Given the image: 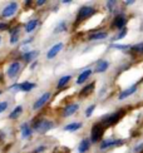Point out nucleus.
I'll use <instances>...</instances> for the list:
<instances>
[{"label":"nucleus","instance_id":"15","mask_svg":"<svg viewBox=\"0 0 143 153\" xmlns=\"http://www.w3.org/2000/svg\"><path fill=\"white\" fill-rule=\"evenodd\" d=\"M90 74H92V71H90V69H87V71L82 72L77 78V84H83V83L90 76Z\"/></svg>","mask_w":143,"mask_h":153},{"label":"nucleus","instance_id":"26","mask_svg":"<svg viewBox=\"0 0 143 153\" xmlns=\"http://www.w3.org/2000/svg\"><path fill=\"white\" fill-rule=\"evenodd\" d=\"M113 49H118V50H128V49H131V45L129 44H113L112 45Z\"/></svg>","mask_w":143,"mask_h":153},{"label":"nucleus","instance_id":"9","mask_svg":"<svg viewBox=\"0 0 143 153\" xmlns=\"http://www.w3.org/2000/svg\"><path fill=\"white\" fill-rule=\"evenodd\" d=\"M123 143H124L123 139H104V141H102L99 148L102 151H104V149H107L109 147H113V146H121Z\"/></svg>","mask_w":143,"mask_h":153},{"label":"nucleus","instance_id":"31","mask_svg":"<svg viewBox=\"0 0 143 153\" xmlns=\"http://www.w3.org/2000/svg\"><path fill=\"white\" fill-rule=\"evenodd\" d=\"M8 105H9L8 102H0V114L6 111V108H8Z\"/></svg>","mask_w":143,"mask_h":153},{"label":"nucleus","instance_id":"11","mask_svg":"<svg viewBox=\"0 0 143 153\" xmlns=\"http://www.w3.org/2000/svg\"><path fill=\"white\" fill-rule=\"evenodd\" d=\"M78 109H79V105H78L77 103L68 104L66 108H64V111H63V117H70V116H73V114Z\"/></svg>","mask_w":143,"mask_h":153},{"label":"nucleus","instance_id":"10","mask_svg":"<svg viewBox=\"0 0 143 153\" xmlns=\"http://www.w3.org/2000/svg\"><path fill=\"white\" fill-rule=\"evenodd\" d=\"M63 49V43H57L55 45H53L49 50H48V53H47V58L48 59H53L55 58V56L59 54V52Z\"/></svg>","mask_w":143,"mask_h":153},{"label":"nucleus","instance_id":"22","mask_svg":"<svg viewBox=\"0 0 143 153\" xmlns=\"http://www.w3.org/2000/svg\"><path fill=\"white\" fill-rule=\"evenodd\" d=\"M36 55H38V52L36 50H30V52H27V53H24L23 54V59L25 60V62H31L33 59H35L36 58Z\"/></svg>","mask_w":143,"mask_h":153},{"label":"nucleus","instance_id":"36","mask_svg":"<svg viewBox=\"0 0 143 153\" xmlns=\"http://www.w3.org/2000/svg\"><path fill=\"white\" fill-rule=\"evenodd\" d=\"M72 1H70V0H64V1H63V4H70Z\"/></svg>","mask_w":143,"mask_h":153},{"label":"nucleus","instance_id":"20","mask_svg":"<svg viewBox=\"0 0 143 153\" xmlns=\"http://www.w3.org/2000/svg\"><path fill=\"white\" fill-rule=\"evenodd\" d=\"M108 36V34L106 31H97V33H93L89 35V40H101V39H106Z\"/></svg>","mask_w":143,"mask_h":153},{"label":"nucleus","instance_id":"6","mask_svg":"<svg viewBox=\"0 0 143 153\" xmlns=\"http://www.w3.org/2000/svg\"><path fill=\"white\" fill-rule=\"evenodd\" d=\"M20 69H22V64L19 62L11 63V64L9 65V68H8V71H6V75H8V78L9 79H14L15 76L19 74V72H20Z\"/></svg>","mask_w":143,"mask_h":153},{"label":"nucleus","instance_id":"7","mask_svg":"<svg viewBox=\"0 0 143 153\" xmlns=\"http://www.w3.org/2000/svg\"><path fill=\"white\" fill-rule=\"evenodd\" d=\"M18 10V4L16 3H10L5 6V8L3 9L1 11V16L3 18H11V16H14V14L16 13Z\"/></svg>","mask_w":143,"mask_h":153},{"label":"nucleus","instance_id":"19","mask_svg":"<svg viewBox=\"0 0 143 153\" xmlns=\"http://www.w3.org/2000/svg\"><path fill=\"white\" fill-rule=\"evenodd\" d=\"M90 147V142H89V139L87 138H84L82 139V142L79 143V146H78V151H79V153H86Z\"/></svg>","mask_w":143,"mask_h":153},{"label":"nucleus","instance_id":"40","mask_svg":"<svg viewBox=\"0 0 143 153\" xmlns=\"http://www.w3.org/2000/svg\"><path fill=\"white\" fill-rule=\"evenodd\" d=\"M142 30H143V27H142Z\"/></svg>","mask_w":143,"mask_h":153},{"label":"nucleus","instance_id":"23","mask_svg":"<svg viewBox=\"0 0 143 153\" xmlns=\"http://www.w3.org/2000/svg\"><path fill=\"white\" fill-rule=\"evenodd\" d=\"M19 40V28H14L10 30V43L11 44H15Z\"/></svg>","mask_w":143,"mask_h":153},{"label":"nucleus","instance_id":"38","mask_svg":"<svg viewBox=\"0 0 143 153\" xmlns=\"http://www.w3.org/2000/svg\"><path fill=\"white\" fill-rule=\"evenodd\" d=\"M0 43H1V35H0Z\"/></svg>","mask_w":143,"mask_h":153},{"label":"nucleus","instance_id":"27","mask_svg":"<svg viewBox=\"0 0 143 153\" xmlns=\"http://www.w3.org/2000/svg\"><path fill=\"white\" fill-rule=\"evenodd\" d=\"M131 50H132V53L143 54V43L137 44V45H134V47H131Z\"/></svg>","mask_w":143,"mask_h":153},{"label":"nucleus","instance_id":"39","mask_svg":"<svg viewBox=\"0 0 143 153\" xmlns=\"http://www.w3.org/2000/svg\"><path fill=\"white\" fill-rule=\"evenodd\" d=\"M1 93H3V91H0V94H1Z\"/></svg>","mask_w":143,"mask_h":153},{"label":"nucleus","instance_id":"5","mask_svg":"<svg viewBox=\"0 0 143 153\" xmlns=\"http://www.w3.org/2000/svg\"><path fill=\"white\" fill-rule=\"evenodd\" d=\"M127 25V16L124 14H118L112 20V27L115 29H124Z\"/></svg>","mask_w":143,"mask_h":153},{"label":"nucleus","instance_id":"28","mask_svg":"<svg viewBox=\"0 0 143 153\" xmlns=\"http://www.w3.org/2000/svg\"><path fill=\"white\" fill-rule=\"evenodd\" d=\"M64 30H67V23H66V22H62V23L54 29L55 33H60V31H64Z\"/></svg>","mask_w":143,"mask_h":153},{"label":"nucleus","instance_id":"30","mask_svg":"<svg viewBox=\"0 0 143 153\" xmlns=\"http://www.w3.org/2000/svg\"><path fill=\"white\" fill-rule=\"evenodd\" d=\"M94 109H95V104H90V105L87 108V111H86V117L89 118L90 116H92V113L94 112Z\"/></svg>","mask_w":143,"mask_h":153},{"label":"nucleus","instance_id":"3","mask_svg":"<svg viewBox=\"0 0 143 153\" xmlns=\"http://www.w3.org/2000/svg\"><path fill=\"white\" fill-rule=\"evenodd\" d=\"M123 113H124V111H118V112L112 113V114H107L106 117L102 118V126L103 127H110V126L115 124L122 118Z\"/></svg>","mask_w":143,"mask_h":153},{"label":"nucleus","instance_id":"16","mask_svg":"<svg viewBox=\"0 0 143 153\" xmlns=\"http://www.w3.org/2000/svg\"><path fill=\"white\" fill-rule=\"evenodd\" d=\"M38 25H39V20H38V19H33V20H30V22H28L27 24H25L24 29H25L27 33H31L33 30L36 29Z\"/></svg>","mask_w":143,"mask_h":153},{"label":"nucleus","instance_id":"35","mask_svg":"<svg viewBox=\"0 0 143 153\" xmlns=\"http://www.w3.org/2000/svg\"><path fill=\"white\" fill-rule=\"evenodd\" d=\"M43 4H45V0H39V1H36V5L38 6H42Z\"/></svg>","mask_w":143,"mask_h":153},{"label":"nucleus","instance_id":"37","mask_svg":"<svg viewBox=\"0 0 143 153\" xmlns=\"http://www.w3.org/2000/svg\"><path fill=\"white\" fill-rule=\"evenodd\" d=\"M35 65H36V62H34L33 64H31V69H34V68H35Z\"/></svg>","mask_w":143,"mask_h":153},{"label":"nucleus","instance_id":"21","mask_svg":"<svg viewBox=\"0 0 143 153\" xmlns=\"http://www.w3.org/2000/svg\"><path fill=\"white\" fill-rule=\"evenodd\" d=\"M80 128H82V123L80 122H74V123H70V124L64 127V131H67V132H75L78 129H80Z\"/></svg>","mask_w":143,"mask_h":153},{"label":"nucleus","instance_id":"13","mask_svg":"<svg viewBox=\"0 0 143 153\" xmlns=\"http://www.w3.org/2000/svg\"><path fill=\"white\" fill-rule=\"evenodd\" d=\"M36 87L35 83H31V82H24L19 84V91L22 92H30L31 89H34Z\"/></svg>","mask_w":143,"mask_h":153},{"label":"nucleus","instance_id":"32","mask_svg":"<svg viewBox=\"0 0 143 153\" xmlns=\"http://www.w3.org/2000/svg\"><path fill=\"white\" fill-rule=\"evenodd\" d=\"M6 29H9V25L8 24H5V23L0 24V30H6Z\"/></svg>","mask_w":143,"mask_h":153},{"label":"nucleus","instance_id":"1","mask_svg":"<svg viewBox=\"0 0 143 153\" xmlns=\"http://www.w3.org/2000/svg\"><path fill=\"white\" fill-rule=\"evenodd\" d=\"M95 14V8H93V6H89V5H84L82 6V8L78 10V14H77V22L75 24L78 25L79 23L87 20L88 18H90L92 15Z\"/></svg>","mask_w":143,"mask_h":153},{"label":"nucleus","instance_id":"2","mask_svg":"<svg viewBox=\"0 0 143 153\" xmlns=\"http://www.w3.org/2000/svg\"><path fill=\"white\" fill-rule=\"evenodd\" d=\"M53 127H54V123L51 122V120L43 119V118L35 120V123L33 124V128L39 133H47L48 131L53 128Z\"/></svg>","mask_w":143,"mask_h":153},{"label":"nucleus","instance_id":"18","mask_svg":"<svg viewBox=\"0 0 143 153\" xmlns=\"http://www.w3.org/2000/svg\"><path fill=\"white\" fill-rule=\"evenodd\" d=\"M94 87H95V83H90V84L86 85V87L82 89L79 94L82 95V97H88V95L92 94V92L94 91Z\"/></svg>","mask_w":143,"mask_h":153},{"label":"nucleus","instance_id":"29","mask_svg":"<svg viewBox=\"0 0 143 153\" xmlns=\"http://www.w3.org/2000/svg\"><path fill=\"white\" fill-rule=\"evenodd\" d=\"M126 34H127V28H124V29H122L119 33H118V35H115L114 38H113V40H119V39H123V38L126 36Z\"/></svg>","mask_w":143,"mask_h":153},{"label":"nucleus","instance_id":"33","mask_svg":"<svg viewBox=\"0 0 143 153\" xmlns=\"http://www.w3.org/2000/svg\"><path fill=\"white\" fill-rule=\"evenodd\" d=\"M44 149H45L44 146H40V147H38V148L35 149V153H40V152H43Z\"/></svg>","mask_w":143,"mask_h":153},{"label":"nucleus","instance_id":"14","mask_svg":"<svg viewBox=\"0 0 143 153\" xmlns=\"http://www.w3.org/2000/svg\"><path fill=\"white\" fill-rule=\"evenodd\" d=\"M108 67H109V63L107 60H101V62H98V64L94 68V72L95 73H104L108 69Z\"/></svg>","mask_w":143,"mask_h":153},{"label":"nucleus","instance_id":"17","mask_svg":"<svg viewBox=\"0 0 143 153\" xmlns=\"http://www.w3.org/2000/svg\"><path fill=\"white\" fill-rule=\"evenodd\" d=\"M20 131H22V138H24V139H27L31 136V128L27 123H23L20 126Z\"/></svg>","mask_w":143,"mask_h":153},{"label":"nucleus","instance_id":"4","mask_svg":"<svg viewBox=\"0 0 143 153\" xmlns=\"http://www.w3.org/2000/svg\"><path fill=\"white\" fill-rule=\"evenodd\" d=\"M103 133H104V127L102 126V123H95L92 127V131H90V141L93 143L99 142L102 139Z\"/></svg>","mask_w":143,"mask_h":153},{"label":"nucleus","instance_id":"12","mask_svg":"<svg viewBox=\"0 0 143 153\" xmlns=\"http://www.w3.org/2000/svg\"><path fill=\"white\" fill-rule=\"evenodd\" d=\"M137 84H134V85H131V87H129V88H127V89H124V91H123V92H121V94H119V100H123V99H124V98H128L129 97V95H132L136 91H137Z\"/></svg>","mask_w":143,"mask_h":153},{"label":"nucleus","instance_id":"34","mask_svg":"<svg viewBox=\"0 0 143 153\" xmlns=\"http://www.w3.org/2000/svg\"><path fill=\"white\" fill-rule=\"evenodd\" d=\"M141 149H143V143L138 144V147H136V148H134V152H139Z\"/></svg>","mask_w":143,"mask_h":153},{"label":"nucleus","instance_id":"24","mask_svg":"<svg viewBox=\"0 0 143 153\" xmlns=\"http://www.w3.org/2000/svg\"><path fill=\"white\" fill-rule=\"evenodd\" d=\"M22 112H23V107H22V105H18V107H15L14 109H13V112L9 114V118H10V119H16V118L22 114Z\"/></svg>","mask_w":143,"mask_h":153},{"label":"nucleus","instance_id":"8","mask_svg":"<svg viewBox=\"0 0 143 153\" xmlns=\"http://www.w3.org/2000/svg\"><path fill=\"white\" fill-rule=\"evenodd\" d=\"M50 93H44L43 95H40V97H39L36 100H35V103L33 104V109L34 111H38V109H40V108L42 107H44L45 104H47L48 103V100L50 99Z\"/></svg>","mask_w":143,"mask_h":153},{"label":"nucleus","instance_id":"25","mask_svg":"<svg viewBox=\"0 0 143 153\" xmlns=\"http://www.w3.org/2000/svg\"><path fill=\"white\" fill-rule=\"evenodd\" d=\"M70 79H72V75H64V76H62V78L59 79V82H58V88H63V87H66L68 83L70 82Z\"/></svg>","mask_w":143,"mask_h":153}]
</instances>
